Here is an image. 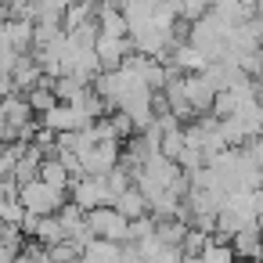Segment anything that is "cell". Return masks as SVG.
<instances>
[{
  "instance_id": "6da1fadb",
  "label": "cell",
  "mask_w": 263,
  "mask_h": 263,
  "mask_svg": "<svg viewBox=\"0 0 263 263\" xmlns=\"http://www.w3.org/2000/svg\"><path fill=\"white\" fill-rule=\"evenodd\" d=\"M18 198H22V205H26V213H29V216H58V213H62V205L69 202V198H65V191H58V187L44 184L40 177H36V180H29V184H22V187H18Z\"/></svg>"
},
{
  "instance_id": "30bf717a",
  "label": "cell",
  "mask_w": 263,
  "mask_h": 263,
  "mask_svg": "<svg viewBox=\"0 0 263 263\" xmlns=\"http://www.w3.org/2000/svg\"><path fill=\"white\" fill-rule=\"evenodd\" d=\"M213 11V0H180V22H198Z\"/></svg>"
},
{
  "instance_id": "ba28073f",
  "label": "cell",
  "mask_w": 263,
  "mask_h": 263,
  "mask_svg": "<svg viewBox=\"0 0 263 263\" xmlns=\"http://www.w3.org/2000/svg\"><path fill=\"white\" fill-rule=\"evenodd\" d=\"M26 205H22V198L18 195H11V198H0V223L4 227H18L22 231V223H26Z\"/></svg>"
},
{
  "instance_id": "8992f818",
  "label": "cell",
  "mask_w": 263,
  "mask_h": 263,
  "mask_svg": "<svg viewBox=\"0 0 263 263\" xmlns=\"http://www.w3.org/2000/svg\"><path fill=\"white\" fill-rule=\"evenodd\" d=\"M126 220H141V216H148V198L141 195V187L134 184V187H126L123 195H116V202H112Z\"/></svg>"
},
{
  "instance_id": "9c48e42d",
  "label": "cell",
  "mask_w": 263,
  "mask_h": 263,
  "mask_svg": "<svg viewBox=\"0 0 263 263\" xmlns=\"http://www.w3.org/2000/svg\"><path fill=\"white\" fill-rule=\"evenodd\" d=\"M26 101H29V108H33V112H40V116H44V112H51V108L58 105V98H54V90H51V83H47V80H44L40 87H33V90L26 94Z\"/></svg>"
},
{
  "instance_id": "7a4b0ae2",
  "label": "cell",
  "mask_w": 263,
  "mask_h": 263,
  "mask_svg": "<svg viewBox=\"0 0 263 263\" xmlns=\"http://www.w3.org/2000/svg\"><path fill=\"white\" fill-rule=\"evenodd\" d=\"M87 227H90V234H94L98 241H116V245L130 241V220H126L116 205H105V209L87 213Z\"/></svg>"
},
{
  "instance_id": "5b68a950",
  "label": "cell",
  "mask_w": 263,
  "mask_h": 263,
  "mask_svg": "<svg viewBox=\"0 0 263 263\" xmlns=\"http://www.w3.org/2000/svg\"><path fill=\"white\" fill-rule=\"evenodd\" d=\"M180 83H184V98H187V105H191L195 112H205V108H213V101H216V87L209 83V76H205V72L180 76Z\"/></svg>"
},
{
  "instance_id": "52a82bcc",
  "label": "cell",
  "mask_w": 263,
  "mask_h": 263,
  "mask_svg": "<svg viewBox=\"0 0 263 263\" xmlns=\"http://www.w3.org/2000/svg\"><path fill=\"white\" fill-rule=\"evenodd\" d=\"M40 180L44 184H51V187H58V191H72V173H69V166L62 162V159H44V166H40Z\"/></svg>"
},
{
  "instance_id": "277c9868",
  "label": "cell",
  "mask_w": 263,
  "mask_h": 263,
  "mask_svg": "<svg viewBox=\"0 0 263 263\" xmlns=\"http://www.w3.org/2000/svg\"><path fill=\"white\" fill-rule=\"evenodd\" d=\"M227 245H231L234 259H245V263H263V231H259V223L241 227V231H238Z\"/></svg>"
},
{
  "instance_id": "3957f363",
  "label": "cell",
  "mask_w": 263,
  "mask_h": 263,
  "mask_svg": "<svg viewBox=\"0 0 263 263\" xmlns=\"http://www.w3.org/2000/svg\"><path fill=\"white\" fill-rule=\"evenodd\" d=\"M72 205H80L83 213H94V209H105L116 202L112 187H108V177H80L72 184Z\"/></svg>"
}]
</instances>
